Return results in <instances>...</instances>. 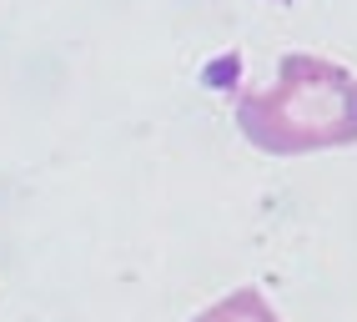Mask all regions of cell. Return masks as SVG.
I'll use <instances>...</instances> for the list:
<instances>
[{
  "label": "cell",
  "mask_w": 357,
  "mask_h": 322,
  "mask_svg": "<svg viewBox=\"0 0 357 322\" xmlns=\"http://www.w3.org/2000/svg\"><path fill=\"white\" fill-rule=\"evenodd\" d=\"M236 126L267 156H307L357 141V76L327 56L292 51L277 61V76L242 91Z\"/></svg>",
  "instance_id": "cell-1"
},
{
  "label": "cell",
  "mask_w": 357,
  "mask_h": 322,
  "mask_svg": "<svg viewBox=\"0 0 357 322\" xmlns=\"http://www.w3.org/2000/svg\"><path fill=\"white\" fill-rule=\"evenodd\" d=\"M192 322H282L272 312V302L261 297L257 287H236L231 297H222V302H211L206 312H197Z\"/></svg>",
  "instance_id": "cell-2"
},
{
  "label": "cell",
  "mask_w": 357,
  "mask_h": 322,
  "mask_svg": "<svg viewBox=\"0 0 357 322\" xmlns=\"http://www.w3.org/2000/svg\"><path fill=\"white\" fill-rule=\"evenodd\" d=\"M277 6H292V0H277Z\"/></svg>",
  "instance_id": "cell-3"
}]
</instances>
